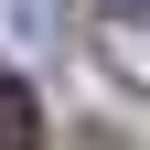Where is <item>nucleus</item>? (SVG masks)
Instances as JSON below:
<instances>
[{
    "label": "nucleus",
    "instance_id": "f257e3e1",
    "mask_svg": "<svg viewBox=\"0 0 150 150\" xmlns=\"http://www.w3.org/2000/svg\"><path fill=\"white\" fill-rule=\"evenodd\" d=\"M0 150H43V97L22 75H0Z\"/></svg>",
    "mask_w": 150,
    "mask_h": 150
},
{
    "label": "nucleus",
    "instance_id": "f03ea898",
    "mask_svg": "<svg viewBox=\"0 0 150 150\" xmlns=\"http://www.w3.org/2000/svg\"><path fill=\"white\" fill-rule=\"evenodd\" d=\"M0 43L43 54V43H54V0H0Z\"/></svg>",
    "mask_w": 150,
    "mask_h": 150
},
{
    "label": "nucleus",
    "instance_id": "7ed1b4c3",
    "mask_svg": "<svg viewBox=\"0 0 150 150\" xmlns=\"http://www.w3.org/2000/svg\"><path fill=\"white\" fill-rule=\"evenodd\" d=\"M107 11H118V22H150V0H107Z\"/></svg>",
    "mask_w": 150,
    "mask_h": 150
}]
</instances>
